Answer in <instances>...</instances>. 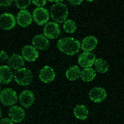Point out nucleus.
Here are the masks:
<instances>
[{"instance_id": "7ed1b4c3", "label": "nucleus", "mask_w": 124, "mask_h": 124, "mask_svg": "<svg viewBox=\"0 0 124 124\" xmlns=\"http://www.w3.org/2000/svg\"><path fill=\"white\" fill-rule=\"evenodd\" d=\"M14 78L15 81L19 85H28L31 83L33 78L31 71L26 68L18 69L15 73Z\"/></svg>"}, {"instance_id": "412c9836", "label": "nucleus", "mask_w": 124, "mask_h": 124, "mask_svg": "<svg viewBox=\"0 0 124 124\" xmlns=\"http://www.w3.org/2000/svg\"><path fill=\"white\" fill-rule=\"evenodd\" d=\"M88 111L86 107L83 105L77 106L74 109V114L79 119L84 120L87 117Z\"/></svg>"}, {"instance_id": "5701e85b", "label": "nucleus", "mask_w": 124, "mask_h": 124, "mask_svg": "<svg viewBox=\"0 0 124 124\" xmlns=\"http://www.w3.org/2000/svg\"><path fill=\"white\" fill-rule=\"evenodd\" d=\"M63 27L64 31L68 33H73L76 29L75 22L71 19L66 21L63 24Z\"/></svg>"}, {"instance_id": "39448f33", "label": "nucleus", "mask_w": 124, "mask_h": 124, "mask_svg": "<svg viewBox=\"0 0 124 124\" xmlns=\"http://www.w3.org/2000/svg\"><path fill=\"white\" fill-rule=\"evenodd\" d=\"M33 17L35 22L39 25L46 23L48 21L49 15L48 10L42 7L35 8L33 13Z\"/></svg>"}, {"instance_id": "2eb2a0df", "label": "nucleus", "mask_w": 124, "mask_h": 124, "mask_svg": "<svg viewBox=\"0 0 124 124\" xmlns=\"http://www.w3.org/2000/svg\"><path fill=\"white\" fill-rule=\"evenodd\" d=\"M32 43L36 48L41 50L47 49L49 45L48 40L42 34L35 36L32 39Z\"/></svg>"}, {"instance_id": "c85d7f7f", "label": "nucleus", "mask_w": 124, "mask_h": 124, "mask_svg": "<svg viewBox=\"0 0 124 124\" xmlns=\"http://www.w3.org/2000/svg\"><path fill=\"white\" fill-rule=\"evenodd\" d=\"M82 0H69L70 3L73 5H77L80 4Z\"/></svg>"}, {"instance_id": "dca6fc26", "label": "nucleus", "mask_w": 124, "mask_h": 124, "mask_svg": "<svg viewBox=\"0 0 124 124\" xmlns=\"http://www.w3.org/2000/svg\"><path fill=\"white\" fill-rule=\"evenodd\" d=\"M0 82L2 84H8L12 80L13 76L11 69L7 65L0 66Z\"/></svg>"}, {"instance_id": "b1692460", "label": "nucleus", "mask_w": 124, "mask_h": 124, "mask_svg": "<svg viewBox=\"0 0 124 124\" xmlns=\"http://www.w3.org/2000/svg\"><path fill=\"white\" fill-rule=\"evenodd\" d=\"M16 7L20 9H24L30 5L31 0H15Z\"/></svg>"}, {"instance_id": "393cba45", "label": "nucleus", "mask_w": 124, "mask_h": 124, "mask_svg": "<svg viewBox=\"0 0 124 124\" xmlns=\"http://www.w3.org/2000/svg\"><path fill=\"white\" fill-rule=\"evenodd\" d=\"M32 3L35 5L41 7L45 5L46 3V0H32Z\"/></svg>"}, {"instance_id": "6e6552de", "label": "nucleus", "mask_w": 124, "mask_h": 124, "mask_svg": "<svg viewBox=\"0 0 124 124\" xmlns=\"http://www.w3.org/2000/svg\"><path fill=\"white\" fill-rule=\"evenodd\" d=\"M96 57L93 53L88 52H85L79 56L78 62L82 67L87 68L92 66L94 63Z\"/></svg>"}, {"instance_id": "ddd939ff", "label": "nucleus", "mask_w": 124, "mask_h": 124, "mask_svg": "<svg viewBox=\"0 0 124 124\" xmlns=\"http://www.w3.org/2000/svg\"><path fill=\"white\" fill-rule=\"evenodd\" d=\"M16 19L18 23L23 27H26L29 25L32 21L30 13L29 11L25 10H22L19 12Z\"/></svg>"}, {"instance_id": "aec40b11", "label": "nucleus", "mask_w": 124, "mask_h": 124, "mask_svg": "<svg viewBox=\"0 0 124 124\" xmlns=\"http://www.w3.org/2000/svg\"><path fill=\"white\" fill-rule=\"evenodd\" d=\"M80 69L77 65L71 67L67 70L66 75L69 80L74 81L78 79L80 75Z\"/></svg>"}, {"instance_id": "f257e3e1", "label": "nucleus", "mask_w": 124, "mask_h": 124, "mask_svg": "<svg viewBox=\"0 0 124 124\" xmlns=\"http://www.w3.org/2000/svg\"><path fill=\"white\" fill-rule=\"evenodd\" d=\"M57 46L62 52L68 55H73L79 51L80 44L78 40L73 38H65L59 40Z\"/></svg>"}, {"instance_id": "1a4fd4ad", "label": "nucleus", "mask_w": 124, "mask_h": 124, "mask_svg": "<svg viewBox=\"0 0 124 124\" xmlns=\"http://www.w3.org/2000/svg\"><path fill=\"white\" fill-rule=\"evenodd\" d=\"M8 115L13 121L19 123L24 119L25 113L21 107L17 106H14L9 109Z\"/></svg>"}, {"instance_id": "f3484780", "label": "nucleus", "mask_w": 124, "mask_h": 124, "mask_svg": "<svg viewBox=\"0 0 124 124\" xmlns=\"http://www.w3.org/2000/svg\"><path fill=\"white\" fill-rule=\"evenodd\" d=\"M97 43V40L93 36H88L83 40L81 44L82 49L85 52H89L93 49Z\"/></svg>"}, {"instance_id": "20e7f679", "label": "nucleus", "mask_w": 124, "mask_h": 124, "mask_svg": "<svg viewBox=\"0 0 124 124\" xmlns=\"http://www.w3.org/2000/svg\"><path fill=\"white\" fill-rule=\"evenodd\" d=\"M1 103L6 106H11L15 104L17 100L16 92L10 88H6L1 91L0 94Z\"/></svg>"}, {"instance_id": "f8f14e48", "label": "nucleus", "mask_w": 124, "mask_h": 124, "mask_svg": "<svg viewBox=\"0 0 124 124\" xmlns=\"http://www.w3.org/2000/svg\"><path fill=\"white\" fill-rule=\"evenodd\" d=\"M55 76V72L53 69L48 66H45L41 69L39 76L41 81L46 83L52 81Z\"/></svg>"}, {"instance_id": "4468645a", "label": "nucleus", "mask_w": 124, "mask_h": 124, "mask_svg": "<svg viewBox=\"0 0 124 124\" xmlns=\"http://www.w3.org/2000/svg\"><path fill=\"white\" fill-rule=\"evenodd\" d=\"M22 54L24 59L30 62L35 61L39 56L38 53L36 49L30 45H26L23 47L22 49Z\"/></svg>"}, {"instance_id": "423d86ee", "label": "nucleus", "mask_w": 124, "mask_h": 124, "mask_svg": "<svg viewBox=\"0 0 124 124\" xmlns=\"http://www.w3.org/2000/svg\"><path fill=\"white\" fill-rule=\"evenodd\" d=\"M44 35L47 38L53 39L59 35L60 30L59 25L56 23L49 22L45 26L43 29Z\"/></svg>"}, {"instance_id": "cd10ccee", "label": "nucleus", "mask_w": 124, "mask_h": 124, "mask_svg": "<svg viewBox=\"0 0 124 124\" xmlns=\"http://www.w3.org/2000/svg\"><path fill=\"white\" fill-rule=\"evenodd\" d=\"M13 123L12 121L7 118H4L0 120V124H13Z\"/></svg>"}, {"instance_id": "9d476101", "label": "nucleus", "mask_w": 124, "mask_h": 124, "mask_svg": "<svg viewBox=\"0 0 124 124\" xmlns=\"http://www.w3.org/2000/svg\"><path fill=\"white\" fill-rule=\"evenodd\" d=\"M19 100L21 105L25 108H28L33 104L34 100L33 93L31 91L25 90L20 94Z\"/></svg>"}, {"instance_id": "a878e982", "label": "nucleus", "mask_w": 124, "mask_h": 124, "mask_svg": "<svg viewBox=\"0 0 124 124\" xmlns=\"http://www.w3.org/2000/svg\"><path fill=\"white\" fill-rule=\"evenodd\" d=\"M13 0H0V6L7 7L10 6L12 4Z\"/></svg>"}, {"instance_id": "a211bd4d", "label": "nucleus", "mask_w": 124, "mask_h": 124, "mask_svg": "<svg viewBox=\"0 0 124 124\" xmlns=\"http://www.w3.org/2000/svg\"><path fill=\"white\" fill-rule=\"evenodd\" d=\"M8 64L12 68L16 70L23 66L24 62L21 56L17 54H14L9 58Z\"/></svg>"}, {"instance_id": "0eeeda50", "label": "nucleus", "mask_w": 124, "mask_h": 124, "mask_svg": "<svg viewBox=\"0 0 124 124\" xmlns=\"http://www.w3.org/2000/svg\"><path fill=\"white\" fill-rule=\"evenodd\" d=\"M0 23L1 27L7 30L13 28L16 24V21L14 16L12 14L4 13L0 16Z\"/></svg>"}, {"instance_id": "f03ea898", "label": "nucleus", "mask_w": 124, "mask_h": 124, "mask_svg": "<svg viewBox=\"0 0 124 124\" xmlns=\"http://www.w3.org/2000/svg\"><path fill=\"white\" fill-rule=\"evenodd\" d=\"M68 13L66 5L62 3H57L53 5L51 9V18L58 23H62L65 21L67 16Z\"/></svg>"}, {"instance_id": "9b49d317", "label": "nucleus", "mask_w": 124, "mask_h": 124, "mask_svg": "<svg viewBox=\"0 0 124 124\" xmlns=\"http://www.w3.org/2000/svg\"><path fill=\"white\" fill-rule=\"evenodd\" d=\"M90 99L95 102H101L106 98L107 94L104 89L100 87H95L92 88L89 93Z\"/></svg>"}, {"instance_id": "6ab92c4d", "label": "nucleus", "mask_w": 124, "mask_h": 124, "mask_svg": "<svg viewBox=\"0 0 124 124\" xmlns=\"http://www.w3.org/2000/svg\"><path fill=\"white\" fill-rule=\"evenodd\" d=\"M96 75L95 70L92 68H86L80 72V77L82 80L85 82L92 81Z\"/></svg>"}, {"instance_id": "bb28decb", "label": "nucleus", "mask_w": 124, "mask_h": 124, "mask_svg": "<svg viewBox=\"0 0 124 124\" xmlns=\"http://www.w3.org/2000/svg\"><path fill=\"white\" fill-rule=\"evenodd\" d=\"M8 58V55L3 50L1 51L0 53V60L4 61L7 60Z\"/></svg>"}, {"instance_id": "c756f323", "label": "nucleus", "mask_w": 124, "mask_h": 124, "mask_svg": "<svg viewBox=\"0 0 124 124\" xmlns=\"http://www.w3.org/2000/svg\"><path fill=\"white\" fill-rule=\"evenodd\" d=\"M62 0H49V1H51L52 2H59V1H62Z\"/></svg>"}, {"instance_id": "4be33fe9", "label": "nucleus", "mask_w": 124, "mask_h": 124, "mask_svg": "<svg viewBox=\"0 0 124 124\" xmlns=\"http://www.w3.org/2000/svg\"><path fill=\"white\" fill-rule=\"evenodd\" d=\"M95 67L96 71L101 73H104L108 70V65L105 60L100 58L95 60L94 62Z\"/></svg>"}]
</instances>
